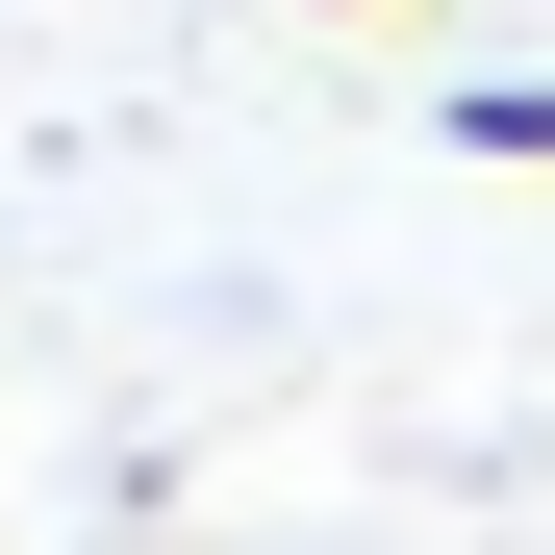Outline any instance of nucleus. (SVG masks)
<instances>
[{"label": "nucleus", "instance_id": "f257e3e1", "mask_svg": "<svg viewBox=\"0 0 555 555\" xmlns=\"http://www.w3.org/2000/svg\"><path fill=\"white\" fill-rule=\"evenodd\" d=\"M454 152H505V177H555V76H454Z\"/></svg>", "mask_w": 555, "mask_h": 555}, {"label": "nucleus", "instance_id": "f03ea898", "mask_svg": "<svg viewBox=\"0 0 555 555\" xmlns=\"http://www.w3.org/2000/svg\"><path fill=\"white\" fill-rule=\"evenodd\" d=\"M304 26H404V0H304Z\"/></svg>", "mask_w": 555, "mask_h": 555}]
</instances>
